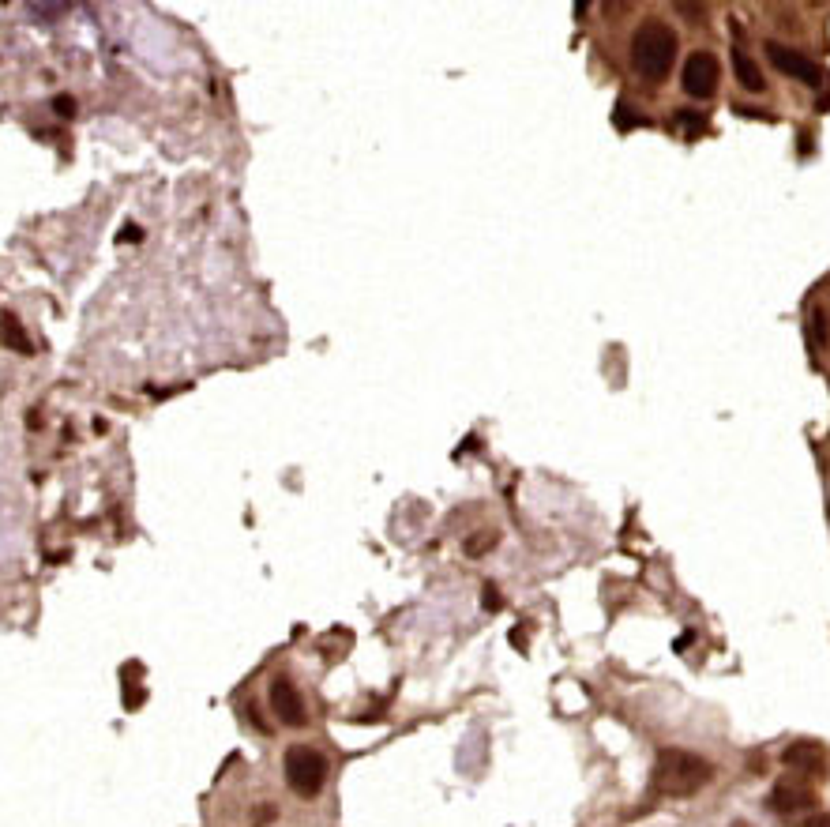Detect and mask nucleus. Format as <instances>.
<instances>
[{
	"mask_svg": "<svg viewBox=\"0 0 830 827\" xmlns=\"http://www.w3.org/2000/svg\"><path fill=\"white\" fill-rule=\"evenodd\" d=\"M714 779V764L688 749H661L654 760V790L665 797H695Z\"/></svg>",
	"mask_w": 830,
	"mask_h": 827,
	"instance_id": "f257e3e1",
	"label": "nucleus"
},
{
	"mask_svg": "<svg viewBox=\"0 0 830 827\" xmlns=\"http://www.w3.org/2000/svg\"><path fill=\"white\" fill-rule=\"evenodd\" d=\"M673 61H677V34H673V27L661 23V19L639 23V31L631 34V68L643 79H650V83H661L673 72Z\"/></svg>",
	"mask_w": 830,
	"mask_h": 827,
	"instance_id": "f03ea898",
	"label": "nucleus"
},
{
	"mask_svg": "<svg viewBox=\"0 0 830 827\" xmlns=\"http://www.w3.org/2000/svg\"><path fill=\"white\" fill-rule=\"evenodd\" d=\"M282 764H286V782L297 797L312 801L323 790V782H327V756L323 752L308 749V745H293V749H286Z\"/></svg>",
	"mask_w": 830,
	"mask_h": 827,
	"instance_id": "7ed1b4c3",
	"label": "nucleus"
},
{
	"mask_svg": "<svg viewBox=\"0 0 830 827\" xmlns=\"http://www.w3.org/2000/svg\"><path fill=\"white\" fill-rule=\"evenodd\" d=\"M718 79H722V68H718V57L707 53V49H695L692 57L684 61V72H680V87L692 98H710L718 91Z\"/></svg>",
	"mask_w": 830,
	"mask_h": 827,
	"instance_id": "20e7f679",
	"label": "nucleus"
},
{
	"mask_svg": "<svg viewBox=\"0 0 830 827\" xmlns=\"http://www.w3.org/2000/svg\"><path fill=\"white\" fill-rule=\"evenodd\" d=\"M767 61L774 64L782 76L797 79V83H804V87H819V83H823V68H819L812 57L797 53L793 46H782V42H767Z\"/></svg>",
	"mask_w": 830,
	"mask_h": 827,
	"instance_id": "39448f33",
	"label": "nucleus"
},
{
	"mask_svg": "<svg viewBox=\"0 0 830 827\" xmlns=\"http://www.w3.org/2000/svg\"><path fill=\"white\" fill-rule=\"evenodd\" d=\"M271 711H275V718L278 722H286V726H305L308 722L305 700H301V692H297V685H293L286 673L271 681Z\"/></svg>",
	"mask_w": 830,
	"mask_h": 827,
	"instance_id": "423d86ee",
	"label": "nucleus"
},
{
	"mask_svg": "<svg viewBox=\"0 0 830 827\" xmlns=\"http://www.w3.org/2000/svg\"><path fill=\"white\" fill-rule=\"evenodd\" d=\"M782 764L789 771H797V775H808V779H823L830 771L827 752H823V745H815V741H793L782 752Z\"/></svg>",
	"mask_w": 830,
	"mask_h": 827,
	"instance_id": "0eeeda50",
	"label": "nucleus"
},
{
	"mask_svg": "<svg viewBox=\"0 0 830 827\" xmlns=\"http://www.w3.org/2000/svg\"><path fill=\"white\" fill-rule=\"evenodd\" d=\"M815 805V794L804 786V782H778L767 797V809L778 812V816H800Z\"/></svg>",
	"mask_w": 830,
	"mask_h": 827,
	"instance_id": "6e6552de",
	"label": "nucleus"
},
{
	"mask_svg": "<svg viewBox=\"0 0 830 827\" xmlns=\"http://www.w3.org/2000/svg\"><path fill=\"white\" fill-rule=\"evenodd\" d=\"M733 72H737V83L744 87V91L759 94L763 87H767V79H763V72H759V64H755L744 49H733Z\"/></svg>",
	"mask_w": 830,
	"mask_h": 827,
	"instance_id": "1a4fd4ad",
	"label": "nucleus"
},
{
	"mask_svg": "<svg viewBox=\"0 0 830 827\" xmlns=\"http://www.w3.org/2000/svg\"><path fill=\"white\" fill-rule=\"evenodd\" d=\"M496 542H500V534L496 531H477V534H470L466 542H462V549H466V557H485L489 549H496Z\"/></svg>",
	"mask_w": 830,
	"mask_h": 827,
	"instance_id": "9d476101",
	"label": "nucleus"
},
{
	"mask_svg": "<svg viewBox=\"0 0 830 827\" xmlns=\"http://www.w3.org/2000/svg\"><path fill=\"white\" fill-rule=\"evenodd\" d=\"M677 128H684V136H703L707 132V117L703 113H695V110H680L677 113Z\"/></svg>",
	"mask_w": 830,
	"mask_h": 827,
	"instance_id": "9b49d317",
	"label": "nucleus"
},
{
	"mask_svg": "<svg viewBox=\"0 0 830 827\" xmlns=\"http://www.w3.org/2000/svg\"><path fill=\"white\" fill-rule=\"evenodd\" d=\"M616 128H635V125H650L643 113L631 110V102H616V113H613Z\"/></svg>",
	"mask_w": 830,
	"mask_h": 827,
	"instance_id": "f8f14e48",
	"label": "nucleus"
},
{
	"mask_svg": "<svg viewBox=\"0 0 830 827\" xmlns=\"http://www.w3.org/2000/svg\"><path fill=\"white\" fill-rule=\"evenodd\" d=\"M827 339H830L827 309H812V346H827Z\"/></svg>",
	"mask_w": 830,
	"mask_h": 827,
	"instance_id": "ddd939ff",
	"label": "nucleus"
},
{
	"mask_svg": "<svg viewBox=\"0 0 830 827\" xmlns=\"http://www.w3.org/2000/svg\"><path fill=\"white\" fill-rule=\"evenodd\" d=\"M275 820V805H260V809H252V824L256 827H267Z\"/></svg>",
	"mask_w": 830,
	"mask_h": 827,
	"instance_id": "4468645a",
	"label": "nucleus"
},
{
	"mask_svg": "<svg viewBox=\"0 0 830 827\" xmlns=\"http://www.w3.org/2000/svg\"><path fill=\"white\" fill-rule=\"evenodd\" d=\"M481 606L500 609V591H496V583H485V591H481Z\"/></svg>",
	"mask_w": 830,
	"mask_h": 827,
	"instance_id": "2eb2a0df",
	"label": "nucleus"
},
{
	"mask_svg": "<svg viewBox=\"0 0 830 827\" xmlns=\"http://www.w3.org/2000/svg\"><path fill=\"white\" fill-rule=\"evenodd\" d=\"M677 12L684 19H699V16H703V4H688V0H677Z\"/></svg>",
	"mask_w": 830,
	"mask_h": 827,
	"instance_id": "dca6fc26",
	"label": "nucleus"
},
{
	"mask_svg": "<svg viewBox=\"0 0 830 827\" xmlns=\"http://www.w3.org/2000/svg\"><path fill=\"white\" fill-rule=\"evenodd\" d=\"M797 827H830V816H815V820H808V824H797Z\"/></svg>",
	"mask_w": 830,
	"mask_h": 827,
	"instance_id": "f3484780",
	"label": "nucleus"
}]
</instances>
